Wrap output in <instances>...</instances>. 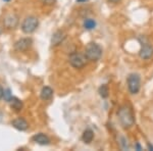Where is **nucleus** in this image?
<instances>
[{
	"label": "nucleus",
	"instance_id": "21",
	"mask_svg": "<svg viewBox=\"0 0 153 151\" xmlns=\"http://www.w3.org/2000/svg\"><path fill=\"white\" fill-rule=\"evenodd\" d=\"M148 148H149V149H152L153 150V146H151L150 144H148Z\"/></svg>",
	"mask_w": 153,
	"mask_h": 151
},
{
	"label": "nucleus",
	"instance_id": "19",
	"mask_svg": "<svg viewBox=\"0 0 153 151\" xmlns=\"http://www.w3.org/2000/svg\"><path fill=\"white\" fill-rule=\"evenodd\" d=\"M3 96H4V90H3V88L0 86V99L3 97Z\"/></svg>",
	"mask_w": 153,
	"mask_h": 151
},
{
	"label": "nucleus",
	"instance_id": "1",
	"mask_svg": "<svg viewBox=\"0 0 153 151\" xmlns=\"http://www.w3.org/2000/svg\"><path fill=\"white\" fill-rule=\"evenodd\" d=\"M118 121H120V125L124 129H129L134 125L135 118L132 112V109L127 105H124L118 109L117 112Z\"/></svg>",
	"mask_w": 153,
	"mask_h": 151
},
{
	"label": "nucleus",
	"instance_id": "13",
	"mask_svg": "<svg viewBox=\"0 0 153 151\" xmlns=\"http://www.w3.org/2000/svg\"><path fill=\"white\" fill-rule=\"evenodd\" d=\"M94 139V132L90 129H87V130L84 131L83 135H82V140L84 141V143L86 144H90L91 142Z\"/></svg>",
	"mask_w": 153,
	"mask_h": 151
},
{
	"label": "nucleus",
	"instance_id": "22",
	"mask_svg": "<svg viewBox=\"0 0 153 151\" xmlns=\"http://www.w3.org/2000/svg\"><path fill=\"white\" fill-rule=\"evenodd\" d=\"M4 1H9V0H4Z\"/></svg>",
	"mask_w": 153,
	"mask_h": 151
},
{
	"label": "nucleus",
	"instance_id": "11",
	"mask_svg": "<svg viewBox=\"0 0 153 151\" xmlns=\"http://www.w3.org/2000/svg\"><path fill=\"white\" fill-rule=\"evenodd\" d=\"M65 39V34L62 31H57L53 34L52 38H51V44L53 46H57Z\"/></svg>",
	"mask_w": 153,
	"mask_h": 151
},
{
	"label": "nucleus",
	"instance_id": "8",
	"mask_svg": "<svg viewBox=\"0 0 153 151\" xmlns=\"http://www.w3.org/2000/svg\"><path fill=\"white\" fill-rule=\"evenodd\" d=\"M153 56V46L148 43L142 44L140 50V57L143 59H150Z\"/></svg>",
	"mask_w": 153,
	"mask_h": 151
},
{
	"label": "nucleus",
	"instance_id": "3",
	"mask_svg": "<svg viewBox=\"0 0 153 151\" xmlns=\"http://www.w3.org/2000/svg\"><path fill=\"white\" fill-rule=\"evenodd\" d=\"M39 26V21L36 16H28L24 19L23 24H22V30L24 33L26 34H31L33 32L36 31V29Z\"/></svg>",
	"mask_w": 153,
	"mask_h": 151
},
{
	"label": "nucleus",
	"instance_id": "5",
	"mask_svg": "<svg viewBox=\"0 0 153 151\" xmlns=\"http://www.w3.org/2000/svg\"><path fill=\"white\" fill-rule=\"evenodd\" d=\"M86 56L79 52H74L70 55V63L75 68H83L86 65Z\"/></svg>",
	"mask_w": 153,
	"mask_h": 151
},
{
	"label": "nucleus",
	"instance_id": "16",
	"mask_svg": "<svg viewBox=\"0 0 153 151\" xmlns=\"http://www.w3.org/2000/svg\"><path fill=\"white\" fill-rule=\"evenodd\" d=\"M96 27V22L92 19H86L84 21V28L86 30H93Z\"/></svg>",
	"mask_w": 153,
	"mask_h": 151
},
{
	"label": "nucleus",
	"instance_id": "10",
	"mask_svg": "<svg viewBox=\"0 0 153 151\" xmlns=\"http://www.w3.org/2000/svg\"><path fill=\"white\" fill-rule=\"evenodd\" d=\"M32 140L34 142H36L37 144H40V145H48L50 143V139L48 138V136H46L45 134L43 133H39L37 135L34 136L32 138Z\"/></svg>",
	"mask_w": 153,
	"mask_h": 151
},
{
	"label": "nucleus",
	"instance_id": "15",
	"mask_svg": "<svg viewBox=\"0 0 153 151\" xmlns=\"http://www.w3.org/2000/svg\"><path fill=\"white\" fill-rule=\"evenodd\" d=\"M98 93L99 95L101 96L102 98H107L108 95H109V89H108V86L107 85H101L99 90H98Z\"/></svg>",
	"mask_w": 153,
	"mask_h": 151
},
{
	"label": "nucleus",
	"instance_id": "6",
	"mask_svg": "<svg viewBox=\"0 0 153 151\" xmlns=\"http://www.w3.org/2000/svg\"><path fill=\"white\" fill-rule=\"evenodd\" d=\"M3 25L6 29H16L19 25V16L16 13H7L3 19Z\"/></svg>",
	"mask_w": 153,
	"mask_h": 151
},
{
	"label": "nucleus",
	"instance_id": "14",
	"mask_svg": "<svg viewBox=\"0 0 153 151\" xmlns=\"http://www.w3.org/2000/svg\"><path fill=\"white\" fill-rule=\"evenodd\" d=\"M10 102V106L12 109H14V111H16V112H19V111L22 110V108H23V102H22L21 100H19V98L16 97H12L11 100L9 101Z\"/></svg>",
	"mask_w": 153,
	"mask_h": 151
},
{
	"label": "nucleus",
	"instance_id": "18",
	"mask_svg": "<svg viewBox=\"0 0 153 151\" xmlns=\"http://www.w3.org/2000/svg\"><path fill=\"white\" fill-rule=\"evenodd\" d=\"M55 1L56 0H42V2L46 5H52V4L55 3Z\"/></svg>",
	"mask_w": 153,
	"mask_h": 151
},
{
	"label": "nucleus",
	"instance_id": "12",
	"mask_svg": "<svg viewBox=\"0 0 153 151\" xmlns=\"http://www.w3.org/2000/svg\"><path fill=\"white\" fill-rule=\"evenodd\" d=\"M53 96V90L52 88L48 87V86H46V87H44L43 89L41 90V93H40V97L42 100H49V99H51Z\"/></svg>",
	"mask_w": 153,
	"mask_h": 151
},
{
	"label": "nucleus",
	"instance_id": "7",
	"mask_svg": "<svg viewBox=\"0 0 153 151\" xmlns=\"http://www.w3.org/2000/svg\"><path fill=\"white\" fill-rule=\"evenodd\" d=\"M32 44H33V40L31 38H23L16 42L14 49L16 51H19V52H23V51L28 50L30 47L32 46Z\"/></svg>",
	"mask_w": 153,
	"mask_h": 151
},
{
	"label": "nucleus",
	"instance_id": "17",
	"mask_svg": "<svg viewBox=\"0 0 153 151\" xmlns=\"http://www.w3.org/2000/svg\"><path fill=\"white\" fill-rule=\"evenodd\" d=\"M4 98H5V100H6V101H8V102L11 100L12 95H11L10 90H9V89H7V90L4 91Z\"/></svg>",
	"mask_w": 153,
	"mask_h": 151
},
{
	"label": "nucleus",
	"instance_id": "2",
	"mask_svg": "<svg viewBox=\"0 0 153 151\" xmlns=\"http://www.w3.org/2000/svg\"><path fill=\"white\" fill-rule=\"evenodd\" d=\"M101 55H102V49H101V47L97 43L91 42V43H89L86 46L85 56L87 58V60L94 62V61L99 60Z\"/></svg>",
	"mask_w": 153,
	"mask_h": 151
},
{
	"label": "nucleus",
	"instance_id": "4",
	"mask_svg": "<svg viewBox=\"0 0 153 151\" xmlns=\"http://www.w3.org/2000/svg\"><path fill=\"white\" fill-rule=\"evenodd\" d=\"M128 88L132 94H137L141 88V79L138 74H131L128 77Z\"/></svg>",
	"mask_w": 153,
	"mask_h": 151
},
{
	"label": "nucleus",
	"instance_id": "9",
	"mask_svg": "<svg viewBox=\"0 0 153 151\" xmlns=\"http://www.w3.org/2000/svg\"><path fill=\"white\" fill-rule=\"evenodd\" d=\"M11 125L13 128H16L19 131H26L29 128V123L25 118H18L16 120H13L11 122Z\"/></svg>",
	"mask_w": 153,
	"mask_h": 151
},
{
	"label": "nucleus",
	"instance_id": "20",
	"mask_svg": "<svg viewBox=\"0 0 153 151\" xmlns=\"http://www.w3.org/2000/svg\"><path fill=\"white\" fill-rule=\"evenodd\" d=\"M107 1L110 2V3H118L120 0H107Z\"/></svg>",
	"mask_w": 153,
	"mask_h": 151
}]
</instances>
